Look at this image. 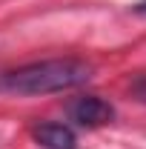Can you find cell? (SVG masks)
<instances>
[{
	"label": "cell",
	"instance_id": "6da1fadb",
	"mask_svg": "<svg viewBox=\"0 0 146 149\" xmlns=\"http://www.w3.org/2000/svg\"><path fill=\"white\" fill-rule=\"evenodd\" d=\"M92 77V66L77 57H55L37 60L12 72H0V92L3 95H55L74 89Z\"/></svg>",
	"mask_w": 146,
	"mask_h": 149
},
{
	"label": "cell",
	"instance_id": "7a4b0ae2",
	"mask_svg": "<svg viewBox=\"0 0 146 149\" xmlns=\"http://www.w3.org/2000/svg\"><path fill=\"white\" fill-rule=\"evenodd\" d=\"M69 115H72L74 123H80V126H103V123H109L112 118H115V109H112V103H106L103 97H77L72 106H69Z\"/></svg>",
	"mask_w": 146,
	"mask_h": 149
},
{
	"label": "cell",
	"instance_id": "3957f363",
	"mask_svg": "<svg viewBox=\"0 0 146 149\" xmlns=\"http://www.w3.org/2000/svg\"><path fill=\"white\" fill-rule=\"evenodd\" d=\"M35 138L43 149H77V138L63 123H40L35 126Z\"/></svg>",
	"mask_w": 146,
	"mask_h": 149
},
{
	"label": "cell",
	"instance_id": "277c9868",
	"mask_svg": "<svg viewBox=\"0 0 146 149\" xmlns=\"http://www.w3.org/2000/svg\"><path fill=\"white\" fill-rule=\"evenodd\" d=\"M132 92H135V97H138V100H143V103H146V77H140V80H135Z\"/></svg>",
	"mask_w": 146,
	"mask_h": 149
},
{
	"label": "cell",
	"instance_id": "5b68a950",
	"mask_svg": "<svg viewBox=\"0 0 146 149\" xmlns=\"http://www.w3.org/2000/svg\"><path fill=\"white\" fill-rule=\"evenodd\" d=\"M138 12H143V15H146V0H140V3H138Z\"/></svg>",
	"mask_w": 146,
	"mask_h": 149
}]
</instances>
